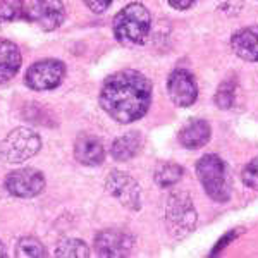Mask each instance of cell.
I'll return each mask as SVG.
<instances>
[{
	"label": "cell",
	"mask_w": 258,
	"mask_h": 258,
	"mask_svg": "<svg viewBox=\"0 0 258 258\" xmlns=\"http://www.w3.org/2000/svg\"><path fill=\"white\" fill-rule=\"evenodd\" d=\"M24 12L23 0H0V24L23 18Z\"/></svg>",
	"instance_id": "ffe728a7"
},
{
	"label": "cell",
	"mask_w": 258,
	"mask_h": 258,
	"mask_svg": "<svg viewBox=\"0 0 258 258\" xmlns=\"http://www.w3.org/2000/svg\"><path fill=\"white\" fill-rule=\"evenodd\" d=\"M210 124L203 119H193L179 131V143L184 148L197 150L210 141Z\"/></svg>",
	"instance_id": "5bb4252c"
},
{
	"label": "cell",
	"mask_w": 258,
	"mask_h": 258,
	"mask_svg": "<svg viewBox=\"0 0 258 258\" xmlns=\"http://www.w3.org/2000/svg\"><path fill=\"white\" fill-rule=\"evenodd\" d=\"M195 2H197V0H169L170 7H174V9H177V11L189 9V7L193 6Z\"/></svg>",
	"instance_id": "d4e9b609"
},
{
	"label": "cell",
	"mask_w": 258,
	"mask_h": 258,
	"mask_svg": "<svg viewBox=\"0 0 258 258\" xmlns=\"http://www.w3.org/2000/svg\"><path fill=\"white\" fill-rule=\"evenodd\" d=\"M236 85L232 81H224L222 85L217 88V93H215V105L219 109H231L232 103H234V97H236Z\"/></svg>",
	"instance_id": "44dd1931"
},
{
	"label": "cell",
	"mask_w": 258,
	"mask_h": 258,
	"mask_svg": "<svg viewBox=\"0 0 258 258\" xmlns=\"http://www.w3.org/2000/svg\"><path fill=\"white\" fill-rule=\"evenodd\" d=\"M45 188V177L36 169H19L11 172L6 179V189L12 197L33 198Z\"/></svg>",
	"instance_id": "30bf717a"
},
{
	"label": "cell",
	"mask_w": 258,
	"mask_h": 258,
	"mask_svg": "<svg viewBox=\"0 0 258 258\" xmlns=\"http://www.w3.org/2000/svg\"><path fill=\"white\" fill-rule=\"evenodd\" d=\"M152 103V83L138 71L124 69L110 74L100 90V105L119 124L143 117Z\"/></svg>",
	"instance_id": "6da1fadb"
},
{
	"label": "cell",
	"mask_w": 258,
	"mask_h": 258,
	"mask_svg": "<svg viewBox=\"0 0 258 258\" xmlns=\"http://www.w3.org/2000/svg\"><path fill=\"white\" fill-rule=\"evenodd\" d=\"M141 143H143V141H141V135L138 131L126 133V135H122L120 138H117L114 143H112L110 153L115 160L126 162V160L138 155Z\"/></svg>",
	"instance_id": "2e32d148"
},
{
	"label": "cell",
	"mask_w": 258,
	"mask_h": 258,
	"mask_svg": "<svg viewBox=\"0 0 258 258\" xmlns=\"http://www.w3.org/2000/svg\"><path fill=\"white\" fill-rule=\"evenodd\" d=\"M57 256L64 258H86L90 256V249L86 246L85 241L81 239H64L59 243V246L55 249Z\"/></svg>",
	"instance_id": "ac0fdd59"
},
{
	"label": "cell",
	"mask_w": 258,
	"mask_h": 258,
	"mask_svg": "<svg viewBox=\"0 0 258 258\" xmlns=\"http://www.w3.org/2000/svg\"><path fill=\"white\" fill-rule=\"evenodd\" d=\"M169 97L177 107H189L198 98V86L195 76L188 69H176L167 81Z\"/></svg>",
	"instance_id": "8fae6325"
},
{
	"label": "cell",
	"mask_w": 258,
	"mask_h": 258,
	"mask_svg": "<svg viewBox=\"0 0 258 258\" xmlns=\"http://www.w3.org/2000/svg\"><path fill=\"white\" fill-rule=\"evenodd\" d=\"M66 66L64 62L57 59H43L38 60L28 69L26 73V86L35 91L53 90L64 81Z\"/></svg>",
	"instance_id": "8992f818"
},
{
	"label": "cell",
	"mask_w": 258,
	"mask_h": 258,
	"mask_svg": "<svg viewBox=\"0 0 258 258\" xmlns=\"http://www.w3.org/2000/svg\"><path fill=\"white\" fill-rule=\"evenodd\" d=\"M231 48L239 59L258 62V24L236 31L231 36Z\"/></svg>",
	"instance_id": "7c38bea8"
},
{
	"label": "cell",
	"mask_w": 258,
	"mask_h": 258,
	"mask_svg": "<svg viewBox=\"0 0 258 258\" xmlns=\"http://www.w3.org/2000/svg\"><path fill=\"white\" fill-rule=\"evenodd\" d=\"M112 2H114V0H83V4H85L91 12H95V14L105 12L110 7Z\"/></svg>",
	"instance_id": "603a6c76"
},
{
	"label": "cell",
	"mask_w": 258,
	"mask_h": 258,
	"mask_svg": "<svg viewBox=\"0 0 258 258\" xmlns=\"http://www.w3.org/2000/svg\"><path fill=\"white\" fill-rule=\"evenodd\" d=\"M40 136L33 129L16 127L0 143V159L9 164H23L38 153Z\"/></svg>",
	"instance_id": "5b68a950"
},
{
	"label": "cell",
	"mask_w": 258,
	"mask_h": 258,
	"mask_svg": "<svg viewBox=\"0 0 258 258\" xmlns=\"http://www.w3.org/2000/svg\"><path fill=\"white\" fill-rule=\"evenodd\" d=\"M197 176L203 189L217 203H226L231 198V181L224 160L215 153L202 157L197 164Z\"/></svg>",
	"instance_id": "3957f363"
},
{
	"label": "cell",
	"mask_w": 258,
	"mask_h": 258,
	"mask_svg": "<svg viewBox=\"0 0 258 258\" xmlns=\"http://www.w3.org/2000/svg\"><path fill=\"white\" fill-rule=\"evenodd\" d=\"M135 246V238L120 229H105L95 238V251L98 256H127Z\"/></svg>",
	"instance_id": "9c48e42d"
},
{
	"label": "cell",
	"mask_w": 258,
	"mask_h": 258,
	"mask_svg": "<svg viewBox=\"0 0 258 258\" xmlns=\"http://www.w3.org/2000/svg\"><path fill=\"white\" fill-rule=\"evenodd\" d=\"M238 234H239V231H229L227 234L224 236V238L220 239L219 243H217V246H215V249H214V251H212V255H215V253H217L219 249L226 248V244H227V243H231L232 239H236V238H238Z\"/></svg>",
	"instance_id": "cb8c5ba5"
},
{
	"label": "cell",
	"mask_w": 258,
	"mask_h": 258,
	"mask_svg": "<svg viewBox=\"0 0 258 258\" xmlns=\"http://www.w3.org/2000/svg\"><path fill=\"white\" fill-rule=\"evenodd\" d=\"M241 179H243L244 186L258 191V157H255V159L244 167L243 174H241Z\"/></svg>",
	"instance_id": "7402d4cb"
},
{
	"label": "cell",
	"mask_w": 258,
	"mask_h": 258,
	"mask_svg": "<svg viewBox=\"0 0 258 258\" xmlns=\"http://www.w3.org/2000/svg\"><path fill=\"white\" fill-rule=\"evenodd\" d=\"M197 209L188 193L177 191V193L169 195L167 203H165V226L172 238H186L197 227Z\"/></svg>",
	"instance_id": "277c9868"
},
{
	"label": "cell",
	"mask_w": 258,
	"mask_h": 258,
	"mask_svg": "<svg viewBox=\"0 0 258 258\" xmlns=\"http://www.w3.org/2000/svg\"><path fill=\"white\" fill-rule=\"evenodd\" d=\"M24 18L45 31H53L64 23L66 7L62 0H33Z\"/></svg>",
	"instance_id": "52a82bcc"
},
{
	"label": "cell",
	"mask_w": 258,
	"mask_h": 258,
	"mask_svg": "<svg viewBox=\"0 0 258 258\" xmlns=\"http://www.w3.org/2000/svg\"><path fill=\"white\" fill-rule=\"evenodd\" d=\"M21 62L23 57L18 45L12 43L11 40L0 38V85L7 83L18 74Z\"/></svg>",
	"instance_id": "9a60e30c"
},
{
	"label": "cell",
	"mask_w": 258,
	"mask_h": 258,
	"mask_svg": "<svg viewBox=\"0 0 258 258\" xmlns=\"http://www.w3.org/2000/svg\"><path fill=\"white\" fill-rule=\"evenodd\" d=\"M7 253H6V248H4V244H2V241H0V258L2 256H6Z\"/></svg>",
	"instance_id": "484cf974"
},
{
	"label": "cell",
	"mask_w": 258,
	"mask_h": 258,
	"mask_svg": "<svg viewBox=\"0 0 258 258\" xmlns=\"http://www.w3.org/2000/svg\"><path fill=\"white\" fill-rule=\"evenodd\" d=\"M74 157L83 165H100L105 159V148L97 136L81 135L74 143Z\"/></svg>",
	"instance_id": "4fadbf2b"
},
{
	"label": "cell",
	"mask_w": 258,
	"mask_h": 258,
	"mask_svg": "<svg viewBox=\"0 0 258 258\" xmlns=\"http://www.w3.org/2000/svg\"><path fill=\"white\" fill-rule=\"evenodd\" d=\"M182 177V167L172 162L159 165V169L155 170V182L160 188H170L174 186L179 179Z\"/></svg>",
	"instance_id": "e0dca14e"
},
{
	"label": "cell",
	"mask_w": 258,
	"mask_h": 258,
	"mask_svg": "<svg viewBox=\"0 0 258 258\" xmlns=\"http://www.w3.org/2000/svg\"><path fill=\"white\" fill-rule=\"evenodd\" d=\"M114 36L124 45H141L150 35L152 18L143 4H129L114 18Z\"/></svg>",
	"instance_id": "7a4b0ae2"
},
{
	"label": "cell",
	"mask_w": 258,
	"mask_h": 258,
	"mask_svg": "<svg viewBox=\"0 0 258 258\" xmlns=\"http://www.w3.org/2000/svg\"><path fill=\"white\" fill-rule=\"evenodd\" d=\"M105 189L119 200L122 207L129 210H140L141 209V189L140 184L135 181L129 174L122 170H112L105 181Z\"/></svg>",
	"instance_id": "ba28073f"
},
{
	"label": "cell",
	"mask_w": 258,
	"mask_h": 258,
	"mask_svg": "<svg viewBox=\"0 0 258 258\" xmlns=\"http://www.w3.org/2000/svg\"><path fill=\"white\" fill-rule=\"evenodd\" d=\"M47 255V251H45L43 244H41L40 239L36 238H31V236H28V238H23L18 243V246H16V256H23V258H41Z\"/></svg>",
	"instance_id": "d6986e66"
}]
</instances>
